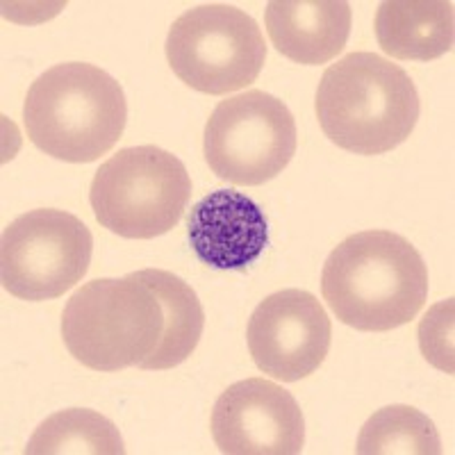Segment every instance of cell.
Instances as JSON below:
<instances>
[{"mask_svg": "<svg viewBox=\"0 0 455 455\" xmlns=\"http://www.w3.org/2000/svg\"><path fill=\"white\" fill-rule=\"evenodd\" d=\"M321 294L344 326L387 332L424 310L428 269L405 237L392 230H364L328 255Z\"/></svg>", "mask_w": 455, "mask_h": 455, "instance_id": "obj_1", "label": "cell"}, {"mask_svg": "<svg viewBox=\"0 0 455 455\" xmlns=\"http://www.w3.org/2000/svg\"><path fill=\"white\" fill-rule=\"evenodd\" d=\"M315 109L332 144L355 156H383L408 141L421 103L398 64L376 52H348L323 73Z\"/></svg>", "mask_w": 455, "mask_h": 455, "instance_id": "obj_2", "label": "cell"}, {"mask_svg": "<svg viewBox=\"0 0 455 455\" xmlns=\"http://www.w3.org/2000/svg\"><path fill=\"white\" fill-rule=\"evenodd\" d=\"M128 103L119 80L87 62L48 68L32 83L23 103L28 140L71 164L96 162L121 140Z\"/></svg>", "mask_w": 455, "mask_h": 455, "instance_id": "obj_3", "label": "cell"}, {"mask_svg": "<svg viewBox=\"0 0 455 455\" xmlns=\"http://www.w3.org/2000/svg\"><path fill=\"white\" fill-rule=\"evenodd\" d=\"M164 310L135 274L83 284L62 312V337L80 364L93 371L140 367L160 344Z\"/></svg>", "mask_w": 455, "mask_h": 455, "instance_id": "obj_4", "label": "cell"}, {"mask_svg": "<svg viewBox=\"0 0 455 455\" xmlns=\"http://www.w3.org/2000/svg\"><path fill=\"white\" fill-rule=\"evenodd\" d=\"M192 196V178L173 153L132 146L109 157L92 180L93 217L125 239H156L178 226Z\"/></svg>", "mask_w": 455, "mask_h": 455, "instance_id": "obj_5", "label": "cell"}, {"mask_svg": "<svg viewBox=\"0 0 455 455\" xmlns=\"http://www.w3.org/2000/svg\"><path fill=\"white\" fill-rule=\"evenodd\" d=\"M171 71L187 87L210 96L253 84L267 60V44L253 16L212 3L178 16L166 36Z\"/></svg>", "mask_w": 455, "mask_h": 455, "instance_id": "obj_6", "label": "cell"}, {"mask_svg": "<svg viewBox=\"0 0 455 455\" xmlns=\"http://www.w3.org/2000/svg\"><path fill=\"white\" fill-rule=\"evenodd\" d=\"M296 146L294 114L259 89L221 100L203 132L210 171L239 187H258L278 178L296 156Z\"/></svg>", "mask_w": 455, "mask_h": 455, "instance_id": "obj_7", "label": "cell"}, {"mask_svg": "<svg viewBox=\"0 0 455 455\" xmlns=\"http://www.w3.org/2000/svg\"><path fill=\"white\" fill-rule=\"evenodd\" d=\"M92 255V230L76 214L32 210L3 230L0 283L16 299H60L87 275Z\"/></svg>", "mask_w": 455, "mask_h": 455, "instance_id": "obj_8", "label": "cell"}, {"mask_svg": "<svg viewBox=\"0 0 455 455\" xmlns=\"http://www.w3.org/2000/svg\"><path fill=\"white\" fill-rule=\"evenodd\" d=\"M249 351L267 376L296 383L312 376L331 351L332 326L326 307L306 290H283L251 315Z\"/></svg>", "mask_w": 455, "mask_h": 455, "instance_id": "obj_9", "label": "cell"}, {"mask_svg": "<svg viewBox=\"0 0 455 455\" xmlns=\"http://www.w3.org/2000/svg\"><path fill=\"white\" fill-rule=\"evenodd\" d=\"M210 428L226 455H296L306 446L300 405L264 378H246L221 392Z\"/></svg>", "mask_w": 455, "mask_h": 455, "instance_id": "obj_10", "label": "cell"}, {"mask_svg": "<svg viewBox=\"0 0 455 455\" xmlns=\"http://www.w3.org/2000/svg\"><path fill=\"white\" fill-rule=\"evenodd\" d=\"M194 253L212 269H246L269 246V226L258 203L242 192L217 189L189 212Z\"/></svg>", "mask_w": 455, "mask_h": 455, "instance_id": "obj_11", "label": "cell"}, {"mask_svg": "<svg viewBox=\"0 0 455 455\" xmlns=\"http://www.w3.org/2000/svg\"><path fill=\"white\" fill-rule=\"evenodd\" d=\"M353 12L344 0H274L267 5V32L280 55L296 64L335 60L351 35Z\"/></svg>", "mask_w": 455, "mask_h": 455, "instance_id": "obj_12", "label": "cell"}, {"mask_svg": "<svg viewBox=\"0 0 455 455\" xmlns=\"http://www.w3.org/2000/svg\"><path fill=\"white\" fill-rule=\"evenodd\" d=\"M451 0H387L378 7L376 39L394 60L430 62L453 48Z\"/></svg>", "mask_w": 455, "mask_h": 455, "instance_id": "obj_13", "label": "cell"}, {"mask_svg": "<svg viewBox=\"0 0 455 455\" xmlns=\"http://www.w3.org/2000/svg\"><path fill=\"white\" fill-rule=\"evenodd\" d=\"M135 275L156 291L164 310V332L160 337V344L140 364V369L164 371V369L178 367L189 360L203 337L205 312H203L201 300L185 280L171 271L144 269L137 271Z\"/></svg>", "mask_w": 455, "mask_h": 455, "instance_id": "obj_14", "label": "cell"}, {"mask_svg": "<svg viewBox=\"0 0 455 455\" xmlns=\"http://www.w3.org/2000/svg\"><path fill=\"white\" fill-rule=\"evenodd\" d=\"M119 428L87 408L51 414L32 433L26 455H124Z\"/></svg>", "mask_w": 455, "mask_h": 455, "instance_id": "obj_15", "label": "cell"}, {"mask_svg": "<svg viewBox=\"0 0 455 455\" xmlns=\"http://www.w3.org/2000/svg\"><path fill=\"white\" fill-rule=\"evenodd\" d=\"M360 455H440L442 440L433 421L412 405H387L364 421L357 437Z\"/></svg>", "mask_w": 455, "mask_h": 455, "instance_id": "obj_16", "label": "cell"}, {"mask_svg": "<svg viewBox=\"0 0 455 455\" xmlns=\"http://www.w3.org/2000/svg\"><path fill=\"white\" fill-rule=\"evenodd\" d=\"M453 299L428 310L419 323V348L433 367L453 376Z\"/></svg>", "mask_w": 455, "mask_h": 455, "instance_id": "obj_17", "label": "cell"}]
</instances>
